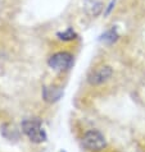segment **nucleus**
Wrapping results in <instances>:
<instances>
[{
  "mask_svg": "<svg viewBox=\"0 0 145 152\" xmlns=\"http://www.w3.org/2000/svg\"><path fill=\"white\" fill-rule=\"evenodd\" d=\"M114 7H116V0H110V3L104 8V15H109L110 12H112L114 9Z\"/></svg>",
  "mask_w": 145,
  "mask_h": 152,
  "instance_id": "obj_9",
  "label": "nucleus"
},
{
  "mask_svg": "<svg viewBox=\"0 0 145 152\" xmlns=\"http://www.w3.org/2000/svg\"><path fill=\"white\" fill-rule=\"evenodd\" d=\"M82 146L87 151L99 152L107 146L105 138L99 130H89L82 137Z\"/></svg>",
  "mask_w": 145,
  "mask_h": 152,
  "instance_id": "obj_2",
  "label": "nucleus"
},
{
  "mask_svg": "<svg viewBox=\"0 0 145 152\" xmlns=\"http://www.w3.org/2000/svg\"><path fill=\"white\" fill-rule=\"evenodd\" d=\"M113 70L109 65H100L96 69H94L91 72V74L89 75V83L91 86H99L107 82L108 79L112 77Z\"/></svg>",
  "mask_w": 145,
  "mask_h": 152,
  "instance_id": "obj_4",
  "label": "nucleus"
},
{
  "mask_svg": "<svg viewBox=\"0 0 145 152\" xmlns=\"http://www.w3.org/2000/svg\"><path fill=\"white\" fill-rule=\"evenodd\" d=\"M48 64L53 70L57 72L68 70L73 64V55L68 51H58L49 58Z\"/></svg>",
  "mask_w": 145,
  "mask_h": 152,
  "instance_id": "obj_3",
  "label": "nucleus"
},
{
  "mask_svg": "<svg viewBox=\"0 0 145 152\" xmlns=\"http://www.w3.org/2000/svg\"><path fill=\"white\" fill-rule=\"evenodd\" d=\"M85 12L90 17H98L104 10V3L101 0H85L84 1Z\"/></svg>",
  "mask_w": 145,
  "mask_h": 152,
  "instance_id": "obj_6",
  "label": "nucleus"
},
{
  "mask_svg": "<svg viewBox=\"0 0 145 152\" xmlns=\"http://www.w3.org/2000/svg\"><path fill=\"white\" fill-rule=\"evenodd\" d=\"M22 130L30 138V141L35 143H42L46 141V133L39 120L35 119L24 120L22 123Z\"/></svg>",
  "mask_w": 145,
  "mask_h": 152,
  "instance_id": "obj_1",
  "label": "nucleus"
},
{
  "mask_svg": "<svg viewBox=\"0 0 145 152\" xmlns=\"http://www.w3.org/2000/svg\"><path fill=\"white\" fill-rule=\"evenodd\" d=\"M118 40V33H117V29L116 28H110L108 31H105L103 35L100 36V41L105 42V44H113V42H116Z\"/></svg>",
  "mask_w": 145,
  "mask_h": 152,
  "instance_id": "obj_8",
  "label": "nucleus"
},
{
  "mask_svg": "<svg viewBox=\"0 0 145 152\" xmlns=\"http://www.w3.org/2000/svg\"><path fill=\"white\" fill-rule=\"evenodd\" d=\"M63 88L58 86H49L42 88V97L48 102H57V101L63 96Z\"/></svg>",
  "mask_w": 145,
  "mask_h": 152,
  "instance_id": "obj_5",
  "label": "nucleus"
},
{
  "mask_svg": "<svg viewBox=\"0 0 145 152\" xmlns=\"http://www.w3.org/2000/svg\"><path fill=\"white\" fill-rule=\"evenodd\" d=\"M57 39L63 41V42H70V41H73V40L77 39V33H76V31L73 28L68 27L67 29H64V31L57 33Z\"/></svg>",
  "mask_w": 145,
  "mask_h": 152,
  "instance_id": "obj_7",
  "label": "nucleus"
}]
</instances>
